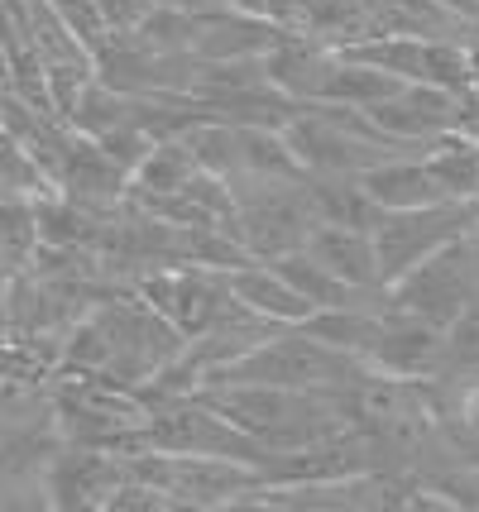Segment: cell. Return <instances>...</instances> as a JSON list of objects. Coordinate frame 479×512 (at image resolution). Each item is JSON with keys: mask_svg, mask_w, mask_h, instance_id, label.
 I'll use <instances>...</instances> for the list:
<instances>
[{"mask_svg": "<svg viewBox=\"0 0 479 512\" xmlns=\"http://www.w3.org/2000/svg\"><path fill=\"white\" fill-rule=\"evenodd\" d=\"M417 158H422V168H427L432 182L441 187V197L475 201L479 206V139L446 130V134H436Z\"/></svg>", "mask_w": 479, "mask_h": 512, "instance_id": "obj_15", "label": "cell"}, {"mask_svg": "<svg viewBox=\"0 0 479 512\" xmlns=\"http://www.w3.org/2000/svg\"><path fill=\"white\" fill-rule=\"evenodd\" d=\"M48 10L68 24L87 48H96L101 39H106V24H101V15H96V0H48Z\"/></svg>", "mask_w": 479, "mask_h": 512, "instance_id": "obj_23", "label": "cell"}, {"mask_svg": "<svg viewBox=\"0 0 479 512\" xmlns=\"http://www.w3.org/2000/svg\"><path fill=\"white\" fill-rule=\"evenodd\" d=\"M403 87H408L403 77H393V72H384V67L355 63V58H345L341 48H336V63H331V72H326L317 101H341V106L365 111V106H379V101H388L393 91H403Z\"/></svg>", "mask_w": 479, "mask_h": 512, "instance_id": "obj_17", "label": "cell"}, {"mask_svg": "<svg viewBox=\"0 0 479 512\" xmlns=\"http://www.w3.org/2000/svg\"><path fill=\"white\" fill-rule=\"evenodd\" d=\"M312 216L326 225H355V230H374V221L384 216L374 201L365 197V187L355 178H336V173H307L302 178Z\"/></svg>", "mask_w": 479, "mask_h": 512, "instance_id": "obj_16", "label": "cell"}, {"mask_svg": "<svg viewBox=\"0 0 479 512\" xmlns=\"http://www.w3.org/2000/svg\"><path fill=\"white\" fill-rule=\"evenodd\" d=\"M312 225H317V216H312V201H307L302 182H288V178H235L230 182L226 230L259 264H274L278 254L302 249L307 235H312Z\"/></svg>", "mask_w": 479, "mask_h": 512, "instance_id": "obj_2", "label": "cell"}, {"mask_svg": "<svg viewBox=\"0 0 479 512\" xmlns=\"http://www.w3.org/2000/svg\"><path fill=\"white\" fill-rule=\"evenodd\" d=\"M374 369L350 350H336L302 326H278L250 345L240 359H230L226 369H216L206 383H278V388H331V393H350L360 388ZM202 383V388H206Z\"/></svg>", "mask_w": 479, "mask_h": 512, "instance_id": "obj_1", "label": "cell"}, {"mask_svg": "<svg viewBox=\"0 0 479 512\" xmlns=\"http://www.w3.org/2000/svg\"><path fill=\"white\" fill-rule=\"evenodd\" d=\"M479 225L475 201H451L441 197L432 206H412V211H384L369 240H374V264H379V283H393L398 273L422 264L432 249H441L456 235H470Z\"/></svg>", "mask_w": 479, "mask_h": 512, "instance_id": "obj_4", "label": "cell"}, {"mask_svg": "<svg viewBox=\"0 0 479 512\" xmlns=\"http://www.w3.org/2000/svg\"><path fill=\"white\" fill-rule=\"evenodd\" d=\"M470 44H475V53H479V15H475V24H470Z\"/></svg>", "mask_w": 479, "mask_h": 512, "instance_id": "obj_28", "label": "cell"}, {"mask_svg": "<svg viewBox=\"0 0 479 512\" xmlns=\"http://www.w3.org/2000/svg\"><path fill=\"white\" fill-rule=\"evenodd\" d=\"M125 479V460L106 455L96 446H63L53 450V460L44 465V498L58 512H96L106 508L111 489Z\"/></svg>", "mask_w": 479, "mask_h": 512, "instance_id": "obj_8", "label": "cell"}, {"mask_svg": "<svg viewBox=\"0 0 479 512\" xmlns=\"http://www.w3.org/2000/svg\"><path fill=\"white\" fill-rule=\"evenodd\" d=\"M479 297V225L470 235H456L441 249H432L422 264L384 283L388 312H408L427 326H446Z\"/></svg>", "mask_w": 479, "mask_h": 512, "instance_id": "obj_3", "label": "cell"}, {"mask_svg": "<svg viewBox=\"0 0 479 512\" xmlns=\"http://www.w3.org/2000/svg\"><path fill=\"white\" fill-rule=\"evenodd\" d=\"M441 355H446V374L479 379V297L441 326Z\"/></svg>", "mask_w": 479, "mask_h": 512, "instance_id": "obj_22", "label": "cell"}, {"mask_svg": "<svg viewBox=\"0 0 479 512\" xmlns=\"http://www.w3.org/2000/svg\"><path fill=\"white\" fill-rule=\"evenodd\" d=\"M154 5H173L187 15H211V10H226V0H154Z\"/></svg>", "mask_w": 479, "mask_h": 512, "instance_id": "obj_25", "label": "cell"}, {"mask_svg": "<svg viewBox=\"0 0 479 512\" xmlns=\"http://www.w3.org/2000/svg\"><path fill=\"white\" fill-rule=\"evenodd\" d=\"M192 173H197V163H192V154H187L183 134H173V139H154V144L144 149V158L130 168V187H125V197H159V192H178Z\"/></svg>", "mask_w": 479, "mask_h": 512, "instance_id": "obj_18", "label": "cell"}, {"mask_svg": "<svg viewBox=\"0 0 479 512\" xmlns=\"http://www.w3.org/2000/svg\"><path fill=\"white\" fill-rule=\"evenodd\" d=\"M230 10H250V15H264V5H269V0H226Z\"/></svg>", "mask_w": 479, "mask_h": 512, "instance_id": "obj_26", "label": "cell"}, {"mask_svg": "<svg viewBox=\"0 0 479 512\" xmlns=\"http://www.w3.org/2000/svg\"><path fill=\"white\" fill-rule=\"evenodd\" d=\"M365 115L374 120V130L388 134L393 144H408V149H427L436 134L451 130L456 120V91L427 87V82H408L403 91H393L379 106H365Z\"/></svg>", "mask_w": 479, "mask_h": 512, "instance_id": "obj_9", "label": "cell"}, {"mask_svg": "<svg viewBox=\"0 0 479 512\" xmlns=\"http://www.w3.org/2000/svg\"><path fill=\"white\" fill-rule=\"evenodd\" d=\"M374 374L388 379H436L446 374V355H441V326H427L408 312H374L369 340L360 350Z\"/></svg>", "mask_w": 479, "mask_h": 512, "instance_id": "obj_7", "label": "cell"}, {"mask_svg": "<svg viewBox=\"0 0 479 512\" xmlns=\"http://www.w3.org/2000/svg\"><path fill=\"white\" fill-rule=\"evenodd\" d=\"M5 331L10 326H5V283H0V340H5Z\"/></svg>", "mask_w": 479, "mask_h": 512, "instance_id": "obj_27", "label": "cell"}, {"mask_svg": "<svg viewBox=\"0 0 479 512\" xmlns=\"http://www.w3.org/2000/svg\"><path fill=\"white\" fill-rule=\"evenodd\" d=\"M235 149H240V178H288L302 182L293 149L283 130H264V125H235Z\"/></svg>", "mask_w": 479, "mask_h": 512, "instance_id": "obj_19", "label": "cell"}, {"mask_svg": "<svg viewBox=\"0 0 479 512\" xmlns=\"http://www.w3.org/2000/svg\"><path fill=\"white\" fill-rule=\"evenodd\" d=\"M197 24H202V15H187V10H173V5H149L144 20L130 34H135L139 44L159 48V53H192Z\"/></svg>", "mask_w": 479, "mask_h": 512, "instance_id": "obj_21", "label": "cell"}, {"mask_svg": "<svg viewBox=\"0 0 479 512\" xmlns=\"http://www.w3.org/2000/svg\"><path fill=\"white\" fill-rule=\"evenodd\" d=\"M149 5H154V0H96V15L106 24V34H130V29L144 20Z\"/></svg>", "mask_w": 479, "mask_h": 512, "instance_id": "obj_24", "label": "cell"}, {"mask_svg": "<svg viewBox=\"0 0 479 512\" xmlns=\"http://www.w3.org/2000/svg\"><path fill=\"white\" fill-rule=\"evenodd\" d=\"M355 182L365 187V197L379 206V211H412V206H432L441 201V187L432 182V173L422 168L417 154H398L384 158L365 173H355Z\"/></svg>", "mask_w": 479, "mask_h": 512, "instance_id": "obj_14", "label": "cell"}, {"mask_svg": "<svg viewBox=\"0 0 479 512\" xmlns=\"http://www.w3.org/2000/svg\"><path fill=\"white\" fill-rule=\"evenodd\" d=\"M259 63H264V82L269 87H278L293 101H317L321 82H326V72L336 63V48L312 39V34H288L283 29Z\"/></svg>", "mask_w": 479, "mask_h": 512, "instance_id": "obj_11", "label": "cell"}, {"mask_svg": "<svg viewBox=\"0 0 479 512\" xmlns=\"http://www.w3.org/2000/svg\"><path fill=\"white\" fill-rule=\"evenodd\" d=\"M302 249H307L317 264L331 268L341 283H350V288H360V292L384 288V283H379V264H374V240H369V230L317 221Z\"/></svg>", "mask_w": 479, "mask_h": 512, "instance_id": "obj_12", "label": "cell"}, {"mask_svg": "<svg viewBox=\"0 0 479 512\" xmlns=\"http://www.w3.org/2000/svg\"><path fill=\"white\" fill-rule=\"evenodd\" d=\"M226 292L240 302V307H250L254 316H264V321H274V326H297V321H307L312 316V302L293 292L283 278H278L274 264H240L226 273Z\"/></svg>", "mask_w": 479, "mask_h": 512, "instance_id": "obj_13", "label": "cell"}, {"mask_svg": "<svg viewBox=\"0 0 479 512\" xmlns=\"http://www.w3.org/2000/svg\"><path fill=\"white\" fill-rule=\"evenodd\" d=\"M283 34L269 15H250V10H211L197 24L192 53L202 63H240V58H264L274 39Z\"/></svg>", "mask_w": 479, "mask_h": 512, "instance_id": "obj_10", "label": "cell"}, {"mask_svg": "<svg viewBox=\"0 0 479 512\" xmlns=\"http://www.w3.org/2000/svg\"><path fill=\"white\" fill-rule=\"evenodd\" d=\"M135 292L154 307V312L173 326V331L192 340V335H202L221 307L230 302L226 292V273H216V268H202V264H168V268H149V273H139L135 278Z\"/></svg>", "mask_w": 479, "mask_h": 512, "instance_id": "obj_6", "label": "cell"}, {"mask_svg": "<svg viewBox=\"0 0 479 512\" xmlns=\"http://www.w3.org/2000/svg\"><path fill=\"white\" fill-rule=\"evenodd\" d=\"M139 441H144V450H168V455H221V460H240L254 469L264 465V446L197 398L154 407L139 422Z\"/></svg>", "mask_w": 479, "mask_h": 512, "instance_id": "obj_5", "label": "cell"}, {"mask_svg": "<svg viewBox=\"0 0 479 512\" xmlns=\"http://www.w3.org/2000/svg\"><path fill=\"white\" fill-rule=\"evenodd\" d=\"M39 249V221H34V192H5L0 197V259L5 278H15L29 268Z\"/></svg>", "mask_w": 479, "mask_h": 512, "instance_id": "obj_20", "label": "cell"}]
</instances>
